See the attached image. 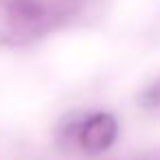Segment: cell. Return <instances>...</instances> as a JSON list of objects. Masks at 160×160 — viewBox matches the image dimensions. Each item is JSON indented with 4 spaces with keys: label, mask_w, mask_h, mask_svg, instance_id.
Masks as SVG:
<instances>
[{
    "label": "cell",
    "mask_w": 160,
    "mask_h": 160,
    "mask_svg": "<svg viewBox=\"0 0 160 160\" xmlns=\"http://www.w3.org/2000/svg\"><path fill=\"white\" fill-rule=\"evenodd\" d=\"M86 0H9L2 40L11 46L31 44L70 22Z\"/></svg>",
    "instance_id": "6da1fadb"
},
{
    "label": "cell",
    "mask_w": 160,
    "mask_h": 160,
    "mask_svg": "<svg viewBox=\"0 0 160 160\" xmlns=\"http://www.w3.org/2000/svg\"><path fill=\"white\" fill-rule=\"evenodd\" d=\"M118 136V121L110 112H92L81 114L75 136V149L86 153H103L108 151Z\"/></svg>",
    "instance_id": "7a4b0ae2"
},
{
    "label": "cell",
    "mask_w": 160,
    "mask_h": 160,
    "mask_svg": "<svg viewBox=\"0 0 160 160\" xmlns=\"http://www.w3.org/2000/svg\"><path fill=\"white\" fill-rule=\"evenodd\" d=\"M138 105L142 110H160V77L149 81L140 92H138Z\"/></svg>",
    "instance_id": "3957f363"
}]
</instances>
